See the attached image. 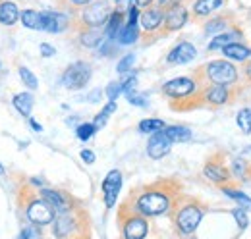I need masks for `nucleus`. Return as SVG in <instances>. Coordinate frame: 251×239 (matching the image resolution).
<instances>
[{"label":"nucleus","mask_w":251,"mask_h":239,"mask_svg":"<svg viewBox=\"0 0 251 239\" xmlns=\"http://www.w3.org/2000/svg\"><path fill=\"white\" fill-rule=\"evenodd\" d=\"M174 183L172 181H158L151 187H145L141 193H137L133 199V210L139 212L145 218H155L160 214L170 212L174 207Z\"/></svg>","instance_id":"1"},{"label":"nucleus","mask_w":251,"mask_h":239,"mask_svg":"<svg viewBox=\"0 0 251 239\" xmlns=\"http://www.w3.org/2000/svg\"><path fill=\"white\" fill-rule=\"evenodd\" d=\"M22 24L27 29H43L41 12H37V10H24L22 12Z\"/></svg>","instance_id":"30"},{"label":"nucleus","mask_w":251,"mask_h":239,"mask_svg":"<svg viewBox=\"0 0 251 239\" xmlns=\"http://www.w3.org/2000/svg\"><path fill=\"white\" fill-rule=\"evenodd\" d=\"M224 4H226V0H195V4L191 6L193 20H203V18L219 12Z\"/></svg>","instance_id":"20"},{"label":"nucleus","mask_w":251,"mask_h":239,"mask_svg":"<svg viewBox=\"0 0 251 239\" xmlns=\"http://www.w3.org/2000/svg\"><path fill=\"white\" fill-rule=\"evenodd\" d=\"M153 0H131V6H137V8H145L149 6Z\"/></svg>","instance_id":"46"},{"label":"nucleus","mask_w":251,"mask_h":239,"mask_svg":"<svg viewBox=\"0 0 251 239\" xmlns=\"http://www.w3.org/2000/svg\"><path fill=\"white\" fill-rule=\"evenodd\" d=\"M29 123H31V127L35 129V131H41V129H43V127H41V125H39L35 120H29Z\"/></svg>","instance_id":"49"},{"label":"nucleus","mask_w":251,"mask_h":239,"mask_svg":"<svg viewBox=\"0 0 251 239\" xmlns=\"http://www.w3.org/2000/svg\"><path fill=\"white\" fill-rule=\"evenodd\" d=\"M41 199H45L56 214H66L72 210V201L70 197L62 193V191H56V189H41Z\"/></svg>","instance_id":"15"},{"label":"nucleus","mask_w":251,"mask_h":239,"mask_svg":"<svg viewBox=\"0 0 251 239\" xmlns=\"http://www.w3.org/2000/svg\"><path fill=\"white\" fill-rule=\"evenodd\" d=\"M133 62H135V54H126L124 58L118 62L116 72H118V73H126V72H129V70H131V66H133Z\"/></svg>","instance_id":"39"},{"label":"nucleus","mask_w":251,"mask_h":239,"mask_svg":"<svg viewBox=\"0 0 251 239\" xmlns=\"http://www.w3.org/2000/svg\"><path fill=\"white\" fill-rule=\"evenodd\" d=\"M166 129V123L162 120L157 118H147V120H141L139 121V131L141 133H158V131H164Z\"/></svg>","instance_id":"31"},{"label":"nucleus","mask_w":251,"mask_h":239,"mask_svg":"<svg viewBox=\"0 0 251 239\" xmlns=\"http://www.w3.org/2000/svg\"><path fill=\"white\" fill-rule=\"evenodd\" d=\"M172 222L176 226V232L182 238H189L197 232L203 216L207 214V205L193 197H182L172 207Z\"/></svg>","instance_id":"2"},{"label":"nucleus","mask_w":251,"mask_h":239,"mask_svg":"<svg viewBox=\"0 0 251 239\" xmlns=\"http://www.w3.org/2000/svg\"><path fill=\"white\" fill-rule=\"evenodd\" d=\"M236 123H238V127L242 129V133H246V135H250L251 133V108H242L240 112H238V116H236Z\"/></svg>","instance_id":"33"},{"label":"nucleus","mask_w":251,"mask_h":239,"mask_svg":"<svg viewBox=\"0 0 251 239\" xmlns=\"http://www.w3.org/2000/svg\"><path fill=\"white\" fill-rule=\"evenodd\" d=\"M203 176L209 179L211 183H215L217 187H230L236 185V181L232 178L230 168L226 166V154L224 152H215L203 166Z\"/></svg>","instance_id":"4"},{"label":"nucleus","mask_w":251,"mask_h":239,"mask_svg":"<svg viewBox=\"0 0 251 239\" xmlns=\"http://www.w3.org/2000/svg\"><path fill=\"white\" fill-rule=\"evenodd\" d=\"M120 93H124V91H122V85L116 83V81L106 87V96H108V100H116V98L120 96Z\"/></svg>","instance_id":"40"},{"label":"nucleus","mask_w":251,"mask_h":239,"mask_svg":"<svg viewBox=\"0 0 251 239\" xmlns=\"http://www.w3.org/2000/svg\"><path fill=\"white\" fill-rule=\"evenodd\" d=\"M118 43L120 45H133L137 39H139V31H137V25H127L126 24L124 27H122V31L118 33Z\"/></svg>","instance_id":"32"},{"label":"nucleus","mask_w":251,"mask_h":239,"mask_svg":"<svg viewBox=\"0 0 251 239\" xmlns=\"http://www.w3.org/2000/svg\"><path fill=\"white\" fill-rule=\"evenodd\" d=\"M188 22V8L184 4H178L170 10H166V16H164V33H170V31H178L182 29Z\"/></svg>","instance_id":"16"},{"label":"nucleus","mask_w":251,"mask_h":239,"mask_svg":"<svg viewBox=\"0 0 251 239\" xmlns=\"http://www.w3.org/2000/svg\"><path fill=\"white\" fill-rule=\"evenodd\" d=\"M120 220H122V236L124 239H145L149 234V222L145 216L133 209L127 210V207H122L120 210Z\"/></svg>","instance_id":"6"},{"label":"nucleus","mask_w":251,"mask_h":239,"mask_svg":"<svg viewBox=\"0 0 251 239\" xmlns=\"http://www.w3.org/2000/svg\"><path fill=\"white\" fill-rule=\"evenodd\" d=\"M164 16H166V10H162L160 6L147 8L139 14V25L147 33H155L160 27H164Z\"/></svg>","instance_id":"12"},{"label":"nucleus","mask_w":251,"mask_h":239,"mask_svg":"<svg viewBox=\"0 0 251 239\" xmlns=\"http://www.w3.org/2000/svg\"><path fill=\"white\" fill-rule=\"evenodd\" d=\"M186 239H197V238H193V236H189V238H186Z\"/></svg>","instance_id":"51"},{"label":"nucleus","mask_w":251,"mask_h":239,"mask_svg":"<svg viewBox=\"0 0 251 239\" xmlns=\"http://www.w3.org/2000/svg\"><path fill=\"white\" fill-rule=\"evenodd\" d=\"M120 187H122V172L120 170H110L106 174L104 181H102V197H104L106 209L114 207V203L118 199V193H120Z\"/></svg>","instance_id":"11"},{"label":"nucleus","mask_w":251,"mask_h":239,"mask_svg":"<svg viewBox=\"0 0 251 239\" xmlns=\"http://www.w3.org/2000/svg\"><path fill=\"white\" fill-rule=\"evenodd\" d=\"M242 77L246 79V83H251V58L244 64V68H242Z\"/></svg>","instance_id":"44"},{"label":"nucleus","mask_w":251,"mask_h":239,"mask_svg":"<svg viewBox=\"0 0 251 239\" xmlns=\"http://www.w3.org/2000/svg\"><path fill=\"white\" fill-rule=\"evenodd\" d=\"M20 239H43V234H41L39 226L31 224V226H27V228H24V230H22Z\"/></svg>","instance_id":"38"},{"label":"nucleus","mask_w":251,"mask_h":239,"mask_svg":"<svg viewBox=\"0 0 251 239\" xmlns=\"http://www.w3.org/2000/svg\"><path fill=\"white\" fill-rule=\"evenodd\" d=\"M41 22H43V31H49V33H60L70 25L68 16L54 10L41 12Z\"/></svg>","instance_id":"17"},{"label":"nucleus","mask_w":251,"mask_h":239,"mask_svg":"<svg viewBox=\"0 0 251 239\" xmlns=\"http://www.w3.org/2000/svg\"><path fill=\"white\" fill-rule=\"evenodd\" d=\"M242 29H230L226 31V33H220L217 35L211 43H209V50H222L224 47H228V45H232V43H238V39H242Z\"/></svg>","instance_id":"22"},{"label":"nucleus","mask_w":251,"mask_h":239,"mask_svg":"<svg viewBox=\"0 0 251 239\" xmlns=\"http://www.w3.org/2000/svg\"><path fill=\"white\" fill-rule=\"evenodd\" d=\"M240 85L226 87V85H205L201 89V106L207 108H220L224 104H230L238 98Z\"/></svg>","instance_id":"5"},{"label":"nucleus","mask_w":251,"mask_h":239,"mask_svg":"<svg viewBox=\"0 0 251 239\" xmlns=\"http://www.w3.org/2000/svg\"><path fill=\"white\" fill-rule=\"evenodd\" d=\"M193 77L205 87V85H226L234 87L240 81V70L230 60H211L195 70Z\"/></svg>","instance_id":"3"},{"label":"nucleus","mask_w":251,"mask_h":239,"mask_svg":"<svg viewBox=\"0 0 251 239\" xmlns=\"http://www.w3.org/2000/svg\"><path fill=\"white\" fill-rule=\"evenodd\" d=\"M79 156H81V160H83V162H87V164H93V162H95V152H93V150L83 149Z\"/></svg>","instance_id":"45"},{"label":"nucleus","mask_w":251,"mask_h":239,"mask_svg":"<svg viewBox=\"0 0 251 239\" xmlns=\"http://www.w3.org/2000/svg\"><path fill=\"white\" fill-rule=\"evenodd\" d=\"M25 212H27L29 222L35 224V226H49V224H54V220H56V212L45 199L29 201Z\"/></svg>","instance_id":"10"},{"label":"nucleus","mask_w":251,"mask_h":239,"mask_svg":"<svg viewBox=\"0 0 251 239\" xmlns=\"http://www.w3.org/2000/svg\"><path fill=\"white\" fill-rule=\"evenodd\" d=\"M232 216H234V220H236V224H238V228L244 232L246 228H248V224H250V218H248V212L244 209H234L232 210Z\"/></svg>","instance_id":"37"},{"label":"nucleus","mask_w":251,"mask_h":239,"mask_svg":"<svg viewBox=\"0 0 251 239\" xmlns=\"http://www.w3.org/2000/svg\"><path fill=\"white\" fill-rule=\"evenodd\" d=\"M157 2L162 10H170V8L178 6V4H182V0H157Z\"/></svg>","instance_id":"43"},{"label":"nucleus","mask_w":251,"mask_h":239,"mask_svg":"<svg viewBox=\"0 0 251 239\" xmlns=\"http://www.w3.org/2000/svg\"><path fill=\"white\" fill-rule=\"evenodd\" d=\"M112 12L108 8V2L106 0H97L93 4H89L83 14H81V24L87 27V29H100L102 25L108 24Z\"/></svg>","instance_id":"9"},{"label":"nucleus","mask_w":251,"mask_h":239,"mask_svg":"<svg viewBox=\"0 0 251 239\" xmlns=\"http://www.w3.org/2000/svg\"><path fill=\"white\" fill-rule=\"evenodd\" d=\"M114 110H116V100H108V104H106V106H104V108L95 116V121H93L95 127H97V129H100V127L108 121V116H110Z\"/></svg>","instance_id":"34"},{"label":"nucleus","mask_w":251,"mask_h":239,"mask_svg":"<svg viewBox=\"0 0 251 239\" xmlns=\"http://www.w3.org/2000/svg\"><path fill=\"white\" fill-rule=\"evenodd\" d=\"M199 89H203V85L195 77H176L162 85V93L174 100H184L191 95H195Z\"/></svg>","instance_id":"8"},{"label":"nucleus","mask_w":251,"mask_h":239,"mask_svg":"<svg viewBox=\"0 0 251 239\" xmlns=\"http://www.w3.org/2000/svg\"><path fill=\"white\" fill-rule=\"evenodd\" d=\"M230 172L236 181H250L251 179V162L244 158H232L230 162Z\"/></svg>","instance_id":"24"},{"label":"nucleus","mask_w":251,"mask_h":239,"mask_svg":"<svg viewBox=\"0 0 251 239\" xmlns=\"http://www.w3.org/2000/svg\"><path fill=\"white\" fill-rule=\"evenodd\" d=\"M222 54L226 56V60H230V62H242V64H246L251 58V48H248L242 43H232V45H228V47L222 48Z\"/></svg>","instance_id":"21"},{"label":"nucleus","mask_w":251,"mask_h":239,"mask_svg":"<svg viewBox=\"0 0 251 239\" xmlns=\"http://www.w3.org/2000/svg\"><path fill=\"white\" fill-rule=\"evenodd\" d=\"M124 24V16H122V12H112V16H110V20H108V24H106V37H108V41H112L114 37H118V33L122 31V25Z\"/></svg>","instance_id":"28"},{"label":"nucleus","mask_w":251,"mask_h":239,"mask_svg":"<svg viewBox=\"0 0 251 239\" xmlns=\"http://www.w3.org/2000/svg\"><path fill=\"white\" fill-rule=\"evenodd\" d=\"M195 56H197L195 47H193L191 43H188V41H182L180 45H176V47L168 52L166 62H168V64H172V66H182V64L191 62Z\"/></svg>","instance_id":"18"},{"label":"nucleus","mask_w":251,"mask_h":239,"mask_svg":"<svg viewBox=\"0 0 251 239\" xmlns=\"http://www.w3.org/2000/svg\"><path fill=\"white\" fill-rule=\"evenodd\" d=\"M99 98H100V91H93V93L87 96V100H89V102H97Z\"/></svg>","instance_id":"48"},{"label":"nucleus","mask_w":251,"mask_h":239,"mask_svg":"<svg viewBox=\"0 0 251 239\" xmlns=\"http://www.w3.org/2000/svg\"><path fill=\"white\" fill-rule=\"evenodd\" d=\"M20 77H22L24 85H27L29 89H37V87H39V79H37V75L33 73L29 68L22 66V68H20Z\"/></svg>","instance_id":"35"},{"label":"nucleus","mask_w":251,"mask_h":239,"mask_svg":"<svg viewBox=\"0 0 251 239\" xmlns=\"http://www.w3.org/2000/svg\"><path fill=\"white\" fill-rule=\"evenodd\" d=\"M41 54H43L45 58H50V56H54V54H56V50H54V47H50V45L43 43V45H41Z\"/></svg>","instance_id":"42"},{"label":"nucleus","mask_w":251,"mask_h":239,"mask_svg":"<svg viewBox=\"0 0 251 239\" xmlns=\"http://www.w3.org/2000/svg\"><path fill=\"white\" fill-rule=\"evenodd\" d=\"M20 18V10L14 2H0V24L14 25Z\"/></svg>","instance_id":"25"},{"label":"nucleus","mask_w":251,"mask_h":239,"mask_svg":"<svg viewBox=\"0 0 251 239\" xmlns=\"http://www.w3.org/2000/svg\"><path fill=\"white\" fill-rule=\"evenodd\" d=\"M230 29H238V20H236V16L234 14H220L217 18H213V20H209L207 24H205V35H217V33H226V31Z\"/></svg>","instance_id":"14"},{"label":"nucleus","mask_w":251,"mask_h":239,"mask_svg":"<svg viewBox=\"0 0 251 239\" xmlns=\"http://www.w3.org/2000/svg\"><path fill=\"white\" fill-rule=\"evenodd\" d=\"M77 224H75V218L72 212H66V214H58L54 224H52V230H54V236L58 239L70 238L74 232H75Z\"/></svg>","instance_id":"19"},{"label":"nucleus","mask_w":251,"mask_h":239,"mask_svg":"<svg viewBox=\"0 0 251 239\" xmlns=\"http://www.w3.org/2000/svg\"><path fill=\"white\" fill-rule=\"evenodd\" d=\"M100 41H102V33H100V29H87V27H85V29L79 33V43H81L83 47H87V48L99 47Z\"/></svg>","instance_id":"29"},{"label":"nucleus","mask_w":251,"mask_h":239,"mask_svg":"<svg viewBox=\"0 0 251 239\" xmlns=\"http://www.w3.org/2000/svg\"><path fill=\"white\" fill-rule=\"evenodd\" d=\"M126 96H127V102L129 104H133V106H145L147 102H145V98L141 96V95H137L135 89L129 91V93H126Z\"/></svg>","instance_id":"41"},{"label":"nucleus","mask_w":251,"mask_h":239,"mask_svg":"<svg viewBox=\"0 0 251 239\" xmlns=\"http://www.w3.org/2000/svg\"><path fill=\"white\" fill-rule=\"evenodd\" d=\"M95 131H97L95 123H81V125H77L75 135H77L81 141H89V139L95 135Z\"/></svg>","instance_id":"36"},{"label":"nucleus","mask_w":251,"mask_h":239,"mask_svg":"<svg viewBox=\"0 0 251 239\" xmlns=\"http://www.w3.org/2000/svg\"><path fill=\"white\" fill-rule=\"evenodd\" d=\"M164 133L168 135V139L172 143H188L191 139V131L186 125H166Z\"/></svg>","instance_id":"26"},{"label":"nucleus","mask_w":251,"mask_h":239,"mask_svg":"<svg viewBox=\"0 0 251 239\" xmlns=\"http://www.w3.org/2000/svg\"><path fill=\"white\" fill-rule=\"evenodd\" d=\"M172 149V141L168 139V135L164 131H158L153 133L147 141V154L153 158V160H160L162 156H166Z\"/></svg>","instance_id":"13"},{"label":"nucleus","mask_w":251,"mask_h":239,"mask_svg":"<svg viewBox=\"0 0 251 239\" xmlns=\"http://www.w3.org/2000/svg\"><path fill=\"white\" fill-rule=\"evenodd\" d=\"M93 0H70L72 6H89Z\"/></svg>","instance_id":"47"},{"label":"nucleus","mask_w":251,"mask_h":239,"mask_svg":"<svg viewBox=\"0 0 251 239\" xmlns=\"http://www.w3.org/2000/svg\"><path fill=\"white\" fill-rule=\"evenodd\" d=\"M72 239H83V238H72Z\"/></svg>","instance_id":"52"},{"label":"nucleus","mask_w":251,"mask_h":239,"mask_svg":"<svg viewBox=\"0 0 251 239\" xmlns=\"http://www.w3.org/2000/svg\"><path fill=\"white\" fill-rule=\"evenodd\" d=\"M91 79V64L87 62H74L66 68L62 75V85L66 89H72V91H77V89H83Z\"/></svg>","instance_id":"7"},{"label":"nucleus","mask_w":251,"mask_h":239,"mask_svg":"<svg viewBox=\"0 0 251 239\" xmlns=\"http://www.w3.org/2000/svg\"><path fill=\"white\" fill-rule=\"evenodd\" d=\"M0 174H4V166L2 164H0Z\"/></svg>","instance_id":"50"},{"label":"nucleus","mask_w":251,"mask_h":239,"mask_svg":"<svg viewBox=\"0 0 251 239\" xmlns=\"http://www.w3.org/2000/svg\"><path fill=\"white\" fill-rule=\"evenodd\" d=\"M222 193L228 197V199H232L240 209H244L246 212H251V197L248 193H244V191H240L236 185H230V187H222Z\"/></svg>","instance_id":"23"},{"label":"nucleus","mask_w":251,"mask_h":239,"mask_svg":"<svg viewBox=\"0 0 251 239\" xmlns=\"http://www.w3.org/2000/svg\"><path fill=\"white\" fill-rule=\"evenodd\" d=\"M14 106L22 116H29L33 110V95L29 93H18L14 96Z\"/></svg>","instance_id":"27"}]
</instances>
